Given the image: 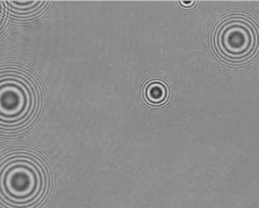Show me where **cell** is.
Masks as SVG:
<instances>
[{
	"label": "cell",
	"instance_id": "cell-2",
	"mask_svg": "<svg viewBox=\"0 0 259 208\" xmlns=\"http://www.w3.org/2000/svg\"><path fill=\"white\" fill-rule=\"evenodd\" d=\"M36 107L32 83L17 73L0 75V125L15 127L28 121Z\"/></svg>",
	"mask_w": 259,
	"mask_h": 208
},
{
	"label": "cell",
	"instance_id": "cell-6",
	"mask_svg": "<svg viewBox=\"0 0 259 208\" xmlns=\"http://www.w3.org/2000/svg\"><path fill=\"white\" fill-rule=\"evenodd\" d=\"M0 16H1V15H0Z\"/></svg>",
	"mask_w": 259,
	"mask_h": 208
},
{
	"label": "cell",
	"instance_id": "cell-4",
	"mask_svg": "<svg viewBox=\"0 0 259 208\" xmlns=\"http://www.w3.org/2000/svg\"><path fill=\"white\" fill-rule=\"evenodd\" d=\"M169 96V89L164 82L153 80L146 85L144 97L146 102L153 106H160L165 103Z\"/></svg>",
	"mask_w": 259,
	"mask_h": 208
},
{
	"label": "cell",
	"instance_id": "cell-5",
	"mask_svg": "<svg viewBox=\"0 0 259 208\" xmlns=\"http://www.w3.org/2000/svg\"><path fill=\"white\" fill-rule=\"evenodd\" d=\"M10 5L18 13H30L42 5L40 1H10Z\"/></svg>",
	"mask_w": 259,
	"mask_h": 208
},
{
	"label": "cell",
	"instance_id": "cell-1",
	"mask_svg": "<svg viewBox=\"0 0 259 208\" xmlns=\"http://www.w3.org/2000/svg\"><path fill=\"white\" fill-rule=\"evenodd\" d=\"M45 167L29 154L10 155L0 164V201L13 208L35 206L48 189Z\"/></svg>",
	"mask_w": 259,
	"mask_h": 208
},
{
	"label": "cell",
	"instance_id": "cell-3",
	"mask_svg": "<svg viewBox=\"0 0 259 208\" xmlns=\"http://www.w3.org/2000/svg\"><path fill=\"white\" fill-rule=\"evenodd\" d=\"M253 28L251 23L241 17L228 19L222 23L215 35L218 53L232 61L248 58L255 45Z\"/></svg>",
	"mask_w": 259,
	"mask_h": 208
}]
</instances>
